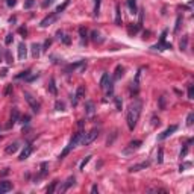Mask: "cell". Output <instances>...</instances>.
I'll list each match as a JSON object with an SVG mask.
<instances>
[{"label":"cell","mask_w":194,"mask_h":194,"mask_svg":"<svg viewBox=\"0 0 194 194\" xmlns=\"http://www.w3.org/2000/svg\"><path fill=\"white\" fill-rule=\"evenodd\" d=\"M91 39H93L94 43H102V41H103V38L100 37V33H99L97 30H93V32H91Z\"/></svg>","instance_id":"25"},{"label":"cell","mask_w":194,"mask_h":194,"mask_svg":"<svg viewBox=\"0 0 194 194\" xmlns=\"http://www.w3.org/2000/svg\"><path fill=\"white\" fill-rule=\"evenodd\" d=\"M188 99H194V86L193 85L188 86Z\"/></svg>","instance_id":"48"},{"label":"cell","mask_w":194,"mask_h":194,"mask_svg":"<svg viewBox=\"0 0 194 194\" xmlns=\"http://www.w3.org/2000/svg\"><path fill=\"white\" fill-rule=\"evenodd\" d=\"M18 33H20V35H23V37H26V35H28V29H26V28H20Z\"/></svg>","instance_id":"53"},{"label":"cell","mask_w":194,"mask_h":194,"mask_svg":"<svg viewBox=\"0 0 194 194\" xmlns=\"http://www.w3.org/2000/svg\"><path fill=\"white\" fill-rule=\"evenodd\" d=\"M180 23H182V17H180V15H177L176 26H175V32H176V33H177V32H179V29H180Z\"/></svg>","instance_id":"43"},{"label":"cell","mask_w":194,"mask_h":194,"mask_svg":"<svg viewBox=\"0 0 194 194\" xmlns=\"http://www.w3.org/2000/svg\"><path fill=\"white\" fill-rule=\"evenodd\" d=\"M49 93L52 94H58V90H56V84H55V79H50V84H49Z\"/></svg>","instance_id":"28"},{"label":"cell","mask_w":194,"mask_h":194,"mask_svg":"<svg viewBox=\"0 0 194 194\" xmlns=\"http://www.w3.org/2000/svg\"><path fill=\"white\" fill-rule=\"evenodd\" d=\"M30 75V70H26V71H21V73H18V75H15V79H26V77H28Z\"/></svg>","instance_id":"39"},{"label":"cell","mask_w":194,"mask_h":194,"mask_svg":"<svg viewBox=\"0 0 194 194\" xmlns=\"http://www.w3.org/2000/svg\"><path fill=\"white\" fill-rule=\"evenodd\" d=\"M56 18H58V14H56V12H55V14L47 15V17H46V18L43 20V21H41V23H39V28H49L50 24H53V23L56 21Z\"/></svg>","instance_id":"4"},{"label":"cell","mask_w":194,"mask_h":194,"mask_svg":"<svg viewBox=\"0 0 194 194\" xmlns=\"http://www.w3.org/2000/svg\"><path fill=\"white\" fill-rule=\"evenodd\" d=\"M100 3H102V0H96L94 2V11H93V15L97 17L100 14Z\"/></svg>","instance_id":"29"},{"label":"cell","mask_w":194,"mask_h":194,"mask_svg":"<svg viewBox=\"0 0 194 194\" xmlns=\"http://www.w3.org/2000/svg\"><path fill=\"white\" fill-rule=\"evenodd\" d=\"M84 133H85V132L79 130V132H76L75 135H73V138L70 139V144H68L70 149H75V147H76L79 143H81V139H82V137H84Z\"/></svg>","instance_id":"5"},{"label":"cell","mask_w":194,"mask_h":194,"mask_svg":"<svg viewBox=\"0 0 194 194\" xmlns=\"http://www.w3.org/2000/svg\"><path fill=\"white\" fill-rule=\"evenodd\" d=\"M12 93V85H8L6 86V90H5V96H9Z\"/></svg>","instance_id":"54"},{"label":"cell","mask_w":194,"mask_h":194,"mask_svg":"<svg viewBox=\"0 0 194 194\" xmlns=\"http://www.w3.org/2000/svg\"><path fill=\"white\" fill-rule=\"evenodd\" d=\"M115 24L122 26V11H120V6H115Z\"/></svg>","instance_id":"23"},{"label":"cell","mask_w":194,"mask_h":194,"mask_svg":"<svg viewBox=\"0 0 194 194\" xmlns=\"http://www.w3.org/2000/svg\"><path fill=\"white\" fill-rule=\"evenodd\" d=\"M150 49H152V50H167V49H171V44L165 43V41H159L158 44L152 46Z\"/></svg>","instance_id":"12"},{"label":"cell","mask_w":194,"mask_h":194,"mask_svg":"<svg viewBox=\"0 0 194 194\" xmlns=\"http://www.w3.org/2000/svg\"><path fill=\"white\" fill-rule=\"evenodd\" d=\"M159 123H161V122H159V118H156V117L152 118V126H159Z\"/></svg>","instance_id":"55"},{"label":"cell","mask_w":194,"mask_h":194,"mask_svg":"<svg viewBox=\"0 0 194 194\" xmlns=\"http://www.w3.org/2000/svg\"><path fill=\"white\" fill-rule=\"evenodd\" d=\"M55 109L56 111H65V103L61 102V100H56V103H55Z\"/></svg>","instance_id":"33"},{"label":"cell","mask_w":194,"mask_h":194,"mask_svg":"<svg viewBox=\"0 0 194 194\" xmlns=\"http://www.w3.org/2000/svg\"><path fill=\"white\" fill-rule=\"evenodd\" d=\"M79 35H81L82 44H86V41H88V30L85 28H79Z\"/></svg>","instance_id":"18"},{"label":"cell","mask_w":194,"mask_h":194,"mask_svg":"<svg viewBox=\"0 0 194 194\" xmlns=\"http://www.w3.org/2000/svg\"><path fill=\"white\" fill-rule=\"evenodd\" d=\"M143 143L139 141V139H135V141H132V143H129V146L126 147V149L123 150V153H126V155H128V153H132V152H135V150H138L139 149V146H141Z\"/></svg>","instance_id":"6"},{"label":"cell","mask_w":194,"mask_h":194,"mask_svg":"<svg viewBox=\"0 0 194 194\" xmlns=\"http://www.w3.org/2000/svg\"><path fill=\"white\" fill-rule=\"evenodd\" d=\"M11 190H12V184L9 182V180H2V182H0V194L8 193Z\"/></svg>","instance_id":"14"},{"label":"cell","mask_w":194,"mask_h":194,"mask_svg":"<svg viewBox=\"0 0 194 194\" xmlns=\"http://www.w3.org/2000/svg\"><path fill=\"white\" fill-rule=\"evenodd\" d=\"M62 35H64V32H62V30H58V32H56V37H58V39H61V38H62Z\"/></svg>","instance_id":"60"},{"label":"cell","mask_w":194,"mask_h":194,"mask_svg":"<svg viewBox=\"0 0 194 194\" xmlns=\"http://www.w3.org/2000/svg\"><path fill=\"white\" fill-rule=\"evenodd\" d=\"M128 6L132 14H138V9H137V0H128Z\"/></svg>","instance_id":"24"},{"label":"cell","mask_w":194,"mask_h":194,"mask_svg":"<svg viewBox=\"0 0 194 194\" xmlns=\"http://www.w3.org/2000/svg\"><path fill=\"white\" fill-rule=\"evenodd\" d=\"M20 120V112H18V109H12V112H11V120H9V124H8V128H11V126H14L17 122Z\"/></svg>","instance_id":"10"},{"label":"cell","mask_w":194,"mask_h":194,"mask_svg":"<svg viewBox=\"0 0 194 194\" xmlns=\"http://www.w3.org/2000/svg\"><path fill=\"white\" fill-rule=\"evenodd\" d=\"M75 180H76V179H75V176H70L68 179L65 180V184H64V186H62V190H61V191H67L71 185H75Z\"/></svg>","instance_id":"21"},{"label":"cell","mask_w":194,"mask_h":194,"mask_svg":"<svg viewBox=\"0 0 194 194\" xmlns=\"http://www.w3.org/2000/svg\"><path fill=\"white\" fill-rule=\"evenodd\" d=\"M56 186H58V180H53V182L49 185V188H47V194H53V193H55Z\"/></svg>","instance_id":"32"},{"label":"cell","mask_w":194,"mask_h":194,"mask_svg":"<svg viewBox=\"0 0 194 194\" xmlns=\"http://www.w3.org/2000/svg\"><path fill=\"white\" fill-rule=\"evenodd\" d=\"M84 93H85V88L81 85V86H77V90H76V94H75V99L71 100V103H73V106H76L77 105V102H79V99H81L82 96H84Z\"/></svg>","instance_id":"9"},{"label":"cell","mask_w":194,"mask_h":194,"mask_svg":"<svg viewBox=\"0 0 194 194\" xmlns=\"http://www.w3.org/2000/svg\"><path fill=\"white\" fill-rule=\"evenodd\" d=\"M61 41H62V43H64L65 46H70V44H71V38H70L68 35H62Z\"/></svg>","instance_id":"41"},{"label":"cell","mask_w":194,"mask_h":194,"mask_svg":"<svg viewBox=\"0 0 194 194\" xmlns=\"http://www.w3.org/2000/svg\"><path fill=\"white\" fill-rule=\"evenodd\" d=\"M5 61L8 62L9 65L14 62V58H12V55H11V52H9V50H6V52H5Z\"/></svg>","instance_id":"34"},{"label":"cell","mask_w":194,"mask_h":194,"mask_svg":"<svg viewBox=\"0 0 194 194\" xmlns=\"http://www.w3.org/2000/svg\"><path fill=\"white\" fill-rule=\"evenodd\" d=\"M32 152H33V147H32L30 144H29V146H26L24 149H23V152L20 153V158H18V159H20V161H24V159H28V158L30 156V153H32Z\"/></svg>","instance_id":"8"},{"label":"cell","mask_w":194,"mask_h":194,"mask_svg":"<svg viewBox=\"0 0 194 194\" xmlns=\"http://www.w3.org/2000/svg\"><path fill=\"white\" fill-rule=\"evenodd\" d=\"M29 120H30V117H29V115H24V117L21 118V123H24V124H28V123H29Z\"/></svg>","instance_id":"56"},{"label":"cell","mask_w":194,"mask_h":194,"mask_svg":"<svg viewBox=\"0 0 194 194\" xmlns=\"http://www.w3.org/2000/svg\"><path fill=\"white\" fill-rule=\"evenodd\" d=\"M114 102H115V108H117V111H122V108H123L122 99H120V97H114Z\"/></svg>","instance_id":"36"},{"label":"cell","mask_w":194,"mask_h":194,"mask_svg":"<svg viewBox=\"0 0 194 194\" xmlns=\"http://www.w3.org/2000/svg\"><path fill=\"white\" fill-rule=\"evenodd\" d=\"M159 106H161V109H165V97L164 96L159 99Z\"/></svg>","instance_id":"52"},{"label":"cell","mask_w":194,"mask_h":194,"mask_svg":"<svg viewBox=\"0 0 194 194\" xmlns=\"http://www.w3.org/2000/svg\"><path fill=\"white\" fill-rule=\"evenodd\" d=\"M96 112V106L93 102H86L85 103V114L86 115H93V114Z\"/></svg>","instance_id":"16"},{"label":"cell","mask_w":194,"mask_h":194,"mask_svg":"<svg viewBox=\"0 0 194 194\" xmlns=\"http://www.w3.org/2000/svg\"><path fill=\"white\" fill-rule=\"evenodd\" d=\"M194 123V112H190L188 117H186V126H193Z\"/></svg>","instance_id":"40"},{"label":"cell","mask_w":194,"mask_h":194,"mask_svg":"<svg viewBox=\"0 0 194 194\" xmlns=\"http://www.w3.org/2000/svg\"><path fill=\"white\" fill-rule=\"evenodd\" d=\"M26 56H28V47H26L24 43H20L18 44V58L21 59H26Z\"/></svg>","instance_id":"11"},{"label":"cell","mask_w":194,"mask_h":194,"mask_svg":"<svg viewBox=\"0 0 194 194\" xmlns=\"http://www.w3.org/2000/svg\"><path fill=\"white\" fill-rule=\"evenodd\" d=\"M138 30H139V26H138V24H129V26H128V33H129L130 37L137 35Z\"/></svg>","instance_id":"20"},{"label":"cell","mask_w":194,"mask_h":194,"mask_svg":"<svg viewBox=\"0 0 194 194\" xmlns=\"http://www.w3.org/2000/svg\"><path fill=\"white\" fill-rule=\"evenodd\" d=\"M90 159H91V156H86V158L84 159V161L81 162V170H84V168H85V165H86V164L90 162Z\"/></svg>","instance_id":"49"},{"label":"cell","mask_w":194,"mask_h":194,"mask_svg":"<svg viewBox=\"0 0 194 194\" xmlns=\"http://www.w3.org/2000/svg\"><path fill=\"white\" fill-rule=\"evenodd\" d=\"M50 46H52V39H46V43H44V46L41 47V50H49Z\"/></svg>","instance_id":"47"},{"label":"cell","mask_w":194,"mask_h":194,"mask_svg":"<svg viewBox=\"0 0 194 194\" xmlns=\"http://www.w3.org/2000/svg\"><path fill=\"white\" fill-rule=\"evenodd\" d=\"M141 108H143V103L139 102V100L132 102L130 106H129L128 114H126V123H128V128L130 130L135 129L137 122H138V118H139V114H141Z\"/></svg>","instance_id":"1"},{"label":"cell","mask_w":194,"mask_h":194,"mask_svg":"<svg viewBox=\"0 0 194 194\" xmlns=\"http://www.w3.org/2000/svg\"><path fill=\"white\" fill-rule=\"evenodd\" d=\"M0 61H3V47H0Z\"/></svg>","instance_id":"62"},{"label":"cell","mask_w":194,"mask_h":194,"mask_svg":"<svg viewBox=\"0 0 194 194\" xmlns=\"http://www.w3.org/2000/svg\"><path fill=\"white\" fill-rule=\"evenodd\" d=\"M24 99H26V102L29 103V106L32 108L33 112H39V108H41V105H39V102L33 97L32 94H29V93H24Z\"/></svg>","instance_id":"3"},{"label":"cell","mask_w":194,"mask_h":194,"mask_svg":"<svg viewBox=\"0 0 194 194\" xmlns=\"http://www.w3.org/2000/svg\"><path fill=\"white\" fill-rule=\"evenodd\" d=\"M186 46H188V35H184L182 39H180V43H179V47L184 52V50H186Z\"/></svg>","instance_id":"26"},{"label":"cell","mask_w":194,"mask_h":194,"mask_svg":"<svg viewBox=\"0 0 194 194\" xmlns=\"http://www.w3.org/2000/svg\"><path fill=\"white\" fill-rule=\"evenodd\" d=\"M70 150H71V149H70L68 146H67L65 149L62 150V153H61V155H59V159H64V158H65V156H67V155H68V153H70Z\"/></svg>","instance_id":"42"},{"label":"cell","mask_w":194,"mask_h":194,"mask_svg":"<svg viewBox=\"0 0 194 194\" xmlns=\"http://www.w3.org/2000/svg\"><path fill=\"white\" fill-rule=\"evenodd\" d=\"M12 41H14V35H12V33H8V35H6V38H5V43L9 46Z\"/></svg>","instance_id":"45"},{"label":"cell","mask_w":194,"mask_h":194,"mask_svg":"<svg viewBox=\"0 0 194 194\" xmlns=\"http://www.w3.org/2000/svg\"><path fill=\"white\" fill-rule=\"evenodd\" d=\"M147 193H162V194H167V191L164 188H159V186H155V188H147Z\"/></svg>","instance_id":"35"},{"label":"cell","mask_w":194,"mask_h":194,"mask_svg":"<svg viewBox=\"0 0 194 194\" xmlns=\"http://www.w3.org/2000/svg\"><path fill=\"white\" fill-rule=\"evenodd\" d=\"M99 129H91L88 133H84V137H82V139H81V144H84V146H90L93 141H94V139L99 137Z\"/></svg>","instance_id":"2"},{"label":"cell","mask_w":194,"mask_h":194,"mask_svg":"<svg viewBox=\"0 0 194 194\" xmlns=\"http://www.w3.org/2000/svg\"><path fill=\"white\" fill-rule=\"evenodd\" d=\"M53 2H55V0H43L41 6H43V8H49L50 5H53Z\"/></svg>","instance_id":"46"},{"label":"cell","mask_w":194,"mask_h":194,"mask_svg":"<svg viewBox=\"0 0 194 194\" xmlns=\"http://www.w3.org/2000/svg\"><path fill=\"white\" fill-rule=\"evenodd\" d=\"M91 193H99V188H97V185H93V188H91Z\"/></svg>","instance_id":"61"},{"label":"cell","mask_w":194,"mask_h":194,"mask_svg":"<svg viewBox=\"0 0 194 194\" xmlns=\"http://www.w3.org/2000/svg\"><path fill=\"white\" fill-rule=\"evenodd\" d=\"M176 130H177V126H170L168 129H165V130H164V132L161 133V135L158 137V139H159V141H162V139L168 138V137L171 135V133H173V132H176Z\"/></svg>","instance_id":"7"},{"label":"cell","mask_w":194,"mask_h":194,"mask_svg":"<svg viewBox=\"0 0 194 194\" xmlns=\"http://www.w3.org/2000/svg\"><path fill=\"white\" fill-rule=\"evenodd\" d=\"M138 14H139V23H138V26H139V28H141V26H143V20H144V14H143V9H139V12H138Z\"/></svg>","instance_id":"50"},{"label":"cell","mask_w":194,"mask_h":194,"mask_svg":"<svg viewBox=\"0 0 194 194\" xmlns=\"http://www.w3.org/2000/svg\"><path fill=\"white\" fill-rule=\"evenodd\" d=\"M47 167H49L47 162H43L41 164V173H39V177H44L46 176V173H47Z\"/></svg>","instance_id":"38"},{"label":"cell","mask_w":194,"mask_h":194,"mask_svg":"<svg viewBox=\"0 0 194 194\" xmlns=\"http://www.w3.org/2000/svg\"><path fill=\"white\" fill-rule=\"evenodd\" d=\"M108 81H109V75H108V73H103L102 79H100V88L105 90V86H106V84H108Z\"/></svg>","instance_id":"27"},{"label":"cell","mask_w":194,"mask_h":194,"mask_svg":"<svg viewBox=\"0 0 194 194\" xmlns=\"http://www.w3.org/2000/svg\"><path fill=\"white\" fill-rule=\"evenodd\" d=\"M68 5H70V0H65V2H64L62 5H59L58 8H56V14H61V12H62V11L67 8V6H68Z\"/></svg>","instance_id":"31"},{"label":"cell","mask_w":194,"mask_h":194,"mask_svg":"<svg viewBox=\"0 0 194 194\" xmlns=\"http://www.w3.org/2000/svg\"><path fill=\"white\" fill-rule=\"evenodd\" d=\"M33 5H35V0H26L24 2V9H30Z\"/></svg>","instance_id":"44"},{"label":"cell","mask_w":194,"mask_h":194,"mask_svg":"<svg viewBox=\"0 0 194 194\" xmlns=\"http://www.w3.org/2000/svg\"><path fill=\"white\" fill-rule=\"evenodd\" d=\"M6 5H8L9 8H14V6L17 5V0H6Z\"/></svg>","instance_id":"51"},{"label":"cell","mask_w":194,"mask_h":194,"mask_svg":"<svg viewBox=\"0 0 194 194\" xmlns=\"http://www.w3.org/2000/svg\"><path fill=\"white\" fill-rule=\"evenodd\" d=\"M165 35H167V30H164L161 33V38H159V41H165Z\"/></svg>","instance_id":"59"},{"label":"cell","mask_w":194,"mask_h":194,"mask_svg":"<svg viewBox=\"0 0 194 194\" xmlns=\"http://www.w3.org/2000/svg\"><path fill=\"white\" fill-rule=\"evenodd\" d=\"M191 143H193V139H190V141L184 146V150L180 152V158H185V156H186V153H188V146H190Z\"/></svg>","instance_id":"37"},{"label":"cell","mask_w":194,"mask_h":194,"mask_svg":"<svg viewBox=\"0 0 194 194\" xmlns=\"http://www.w3.org/2000/svg\"><path fill=\"white\" fill-rule=\"evenodd\" d=\"M6 73H8V68H3L2 71H0V77H5V76H6Z\"/></svg>","instance_id":"58"},{"label":"cell","mask_w":194,"mask_h":194,"mask_svg":"<svg viewBox=\"0 0 194 194\" xmlns=\"http://www.w3.org/2000/svg\"><path fill=\"white\" fill-rule=\"evenodd\" d=\"M162 161H164V149H162V147H159L158 155H156V162L158 164H162Z\"/></svg>","instance_id":"30"},{"label":"cell","mask_w":194,"mask_h":194,"mask_svg":"<svg viewBox=\"0 0 194 194\" xmlns=\"http://www.w3.org/2000/svg\"><path fill=\"white\" fill-rule=\"evenodd\" d=\"M149 165H150V162H149V161H146V162H141V164L132 165L130 168H129V171H130V173H133V171H139V170H144V168H147Z\"/></svg>","instance_id":"15"},{"label":"cell","mask_w":194,"mask_h":194,"mask_svg":"<svg viewBox=\"0 0 194 194\" xmlns=\"http://www.w3.org/2000/svg\"><path fill=\"white\" fill-rule=\"evenodd\" d=\"M30 50H32V56H33V58H38L39 53H41V46H39L38 43H35V44H32Z\"/></svg>","instance_id":"19"},{"label":"cell","mask_w":194,"mask_h":194,"mask_svg":"<svg viewBox=\"0 0 194 194\" xmlns=\"http://www.w3.org/2000/svg\"><path fill=\"white\" fill-rule=\"evenodd\" d=\"M123 75H124V68L122 65H117V68H115V73H114V81H118V79H122L123 77Z\"/></svg>","instance_id":"17"},{"label":"cell","mask_w":194,"mask_h":194,"mask_svg":"<svg viewBox=\"0 0 194 194\" xmlns=\"http://www.w3.org/2000/svg\"><path fill=\"white\" fill-rule=\"evenodd\" d=\"M38 76H39V75H33V76H28V77H26V79H28V81H29V82H32V81H35V79H37Z\"/></svg>","instance_id":"57"},{"label":"cell","mask_w":194,"mask_h":194,"mask_svg":"<svg viewBox=\"0 0 194 194\" xmlns=\"http://www.w3.org/2000/svg\"><path fill=\"white\" fill-rule=\"evenodd\" d=\"M18 147H20L18 143H12V144H9L8 147H6V150H5V152L8 153V155H11V153H15V152L18 150Z\"/></svg>","instance_id":"22"},{"label":"cell","mask_w":194,"mask_h":194,"mask_svg":"<svg viewBox=\"0 0 194 194\" xmlns=\"http://www.w3.org/2000/svg\"><path fill=\"white\" fill-rule=\"evenodd\" d=\"M84 65H85V61H77V62H75V64H70V65L65 68V73H67V75H70L71 71H75L76 68H79V67H84Z\"/></svg>","instance_id":"13"}]
</instances>
